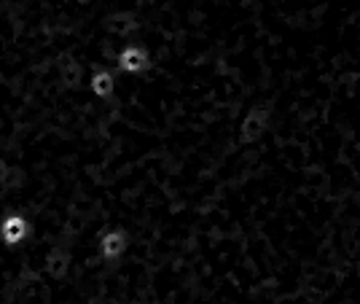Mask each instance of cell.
<instances>
[{"label":"cell","mask_w":360,"mask_h":304,"mask_svg":"<svg viewBox=\"0 0 360 304\" xmlns=\"http://www.w3.org/2000/svg\"><path fill=\"white\" fill-rule=\"evenodd\" d=\"M153 0H0V304L167 302L202 251L212 127L194 70L153 54L110 100L108 16Z\"/></svg>","instance_id":"1"},{"label":"cell","mask_w":360,"mask_h":304,"mask_svg":"<svg viewBox=\"0 0 360 304\" xmlns=\"http://www.w3.org/2000/svg\"><path fill=\"white\" fill-rule=\"evenodd\" d=\"M271 119H274V106L271 103H253L237 122V140L245 146H255L269 135Z\"/></svg>","instance_id":"2"},{"label":"cell","mask_w":360,"mask_h":304,"mask_svg":"<svg viewBox=\"0 0 360 304\" xmlns=\"http://www.w3.org/2000/svg\"><path fill=\"white\" fill-rule=\"evenodd\" d=\"M150 65H153V57H150L148 46L132 41V44H124L116 51L113 70H116V76H143L150 70Z\"/></svg>","instance_id":"3"},{"label":"cell","mask_w":360,"mask_h":304,"mask_svg":"<svg viewBox=\"0 0 360 304\" xmlns=\"http://www.w3.org/2000/svg\"><path fill=\"white\" fill-rule=\"evenodd\" d=\"M86 87H89L91 97H97V100H110V97L116 94V89H119V76H116L113 68H97V70L89 73Z\"/></svg>","instance_id":"4"},{"label":"cell","mask_w":360,"mask_h":304,"mask_svg":"<svg viewBox=\"0 0 360 304\" xmlns=\"http://www.w3.org/2000/svg\"><path fill=\"white\" fill-rule=\"evenodd\" d=\"M347 181H349V172H345V186ZM347 199H349V191H347ZM349 215H352V205H349ZM352 232H355V221H352ZM355 245H358V240H355Z\"/></svg>","instance_id":"5"}]
</instances>
